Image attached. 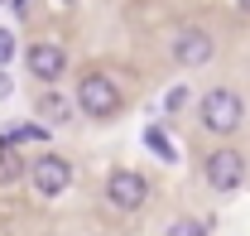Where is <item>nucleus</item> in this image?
Listing matches in <instances>:
<instances>
[{
  "label": "nucleus",
  "instance_id": "7",
  "mask_svg": "<svg viewBox=\"0 0 250 236\" xmlns=\"http://www.w3.org/2000/svg\"><path fill=\"white\" fill-rule=\"evenodd\" d=\"M24 68H29V77H39L43 87H53L62 72H67V53H62L58 44H48V39H39L24 48Z\"/></svg>",
  "mask_w": 250,
  "mask_h": 236
},
{
  "label": "nucleus",
  "instance_id": "16",
  "mask_svg": "<svg viewBox=\"0 0 250 236\" xmlns=\"http://www.w3.org/2000/svg\"><path fill=\"white\" fill-rule=\"evenodd\" d=\"M236 10H241V15H250V0H236Z\"/></svg>",
  "mask_w": 250,
  "mask_h": 236
},
{
  "label": "nucleus",
  "instance_id": "17",
  "mask_svg": "<svg viewBox=\"0 0 250 236\" xmlns=\"http://www.w3.org/2000/svg\"><path fill=\"white\" fill-rule=\"evenodd\" d=\"M58 5H72V0H58Z\"/></svg>",
  "mask_w": 250,
  "mask_h": 236
},
{
  "label": "nucleus",
  "instance_id": "2",
  "mask_svg": "<svg viewBox=\"0 0 250 236\" xmlns=\"http://www.w3.org/2000/svg\"><path fill=\"white\" fill-rule=\"evenodd\" d=\"M72 106H77L82 116H92V120H116L121 106H125V96L101 68H92V72L77 77V101H72Z\"/></svg>",
  "mask_w": 250,
  "mask_h": 236
},
{
  "label": "nucleus",
  "instance_id": "6",
  "mask_svg": "<svg viewBox=\"0 0 250 236\" xmlns=\"http://www.w3.org/2000/svg\"><path fill=\"white\" fill-rule=\"evenodd\" d=\"M106 203L121 207V212H140L149 203V178L135 174V169H111L106 174Z\"/></svg>",
  "mask_w": 250,
  "mask_h": 236
},
{
  "label": "nucleus",
  "instance_id": "11",
  "mask_svg": "<svg viewBox=\"0 0 250 236\" xmlns=\"http://www.w3.org/2000/svg\"><path fill=\"white\" fill-rule=\"evenodd\" d=\"M0 140H5V145H29V140H48V125L29 120V125H15V130H5Z\"/></svg>",
  "mask_w": 250,
  "mask_h": 236
},
{
  "label": "nucleus",
  "instance_id": "8",
  "mask_svg": "<svg viewBox=\"0 0 250 236\" xmlns=\"http://www.w3.org/2000/svg\"><path fill=\"white\" fill-rule=\"evenodd\" d=\"M34 120H39V125H48V130H58V125H67V120H72V101H67L62 92L48 87L39 101H34Z\"/></svg>",
  "mask_w": 250,
  "mask_h": 236
},
{
  "label": "nucleus",
  "instance_id": "9",
  "mask_svg": "<svg viewBox=\"0 0 250 236\" xmlns=\"http://www.w3.org/2000/svg\"><path fill=\"white\" fill-rule=\"evenodd\" d=\"M24 169H29V164L20 159V149L0 140V183H20V178H24Z\"/></svg>",
  "mask_w": 250,
  "mask_h": 236
},
{
  "label": "nucleus",
  "instance_id": "18",
  "mask_svg": "<svg viewBox=\"0 0 250 236\" xmlns=\"http://www.w3.org/2000/svg\"><path fill=\"white\" fill-rule=\"evenodd\" d=\"M0 5H5V0H0Z\"/></svg>",
  "mask_w": 250,
  "mask_h": 236
},
{
  "label": "nucleus",
  "instance_id": "15",
  "mask_svg": "<svg viewBox=\"0 0 250 236\" xmlns=\"http://www.w3.org/2000/svg\"><path fill=\"white\" fill-rule=\"evenodd\" d=\"M10 92H15V82H10V72H0V101H5Z\"/></svg>",
  "mask_w": 250,
  "mask_h": 236
},
{
  "label": "nucleus",
  "instance_id": "4",
  "mask_svg": "<svg viewBox=\"0 0 250 236\" xmlns=\"http://www.w3.org/2000/svg\"><path fill=\"white\" fill-rule=\"evenodd\" d=\"M202 178H207V188H217V193H236V188L246 183V159H241V149L217 145L202 159Z\"/></svg>",
  "mask_w": 250,
  "mask_h": 236
},
{
  "label": "nucleus",
  "instance_id": "12",
  "mask_svg": "<svg viewBox=\"0 0 250 236\" xmlns=\"http://www.w3.org/2000/svg\"><path fill=\"white\" fill-rule=\"evenodd\" d=\"M188 106H192V92H188V87H168V96H164V111H168V116H183Z\"/></svg>",
  "mask_w": 250,
  "mask_h": 236
},
{
  "label": "nucleus",
  "instance_id": "3",
  "mask_svg": "<svg viewBox=\"0 0 250 236\" xmlns=\"http://www.w3.org/2000/svg\"><path fill=\"white\" fill-rule=\"evenodd\" d=\"M24 178H29V188L39 198H62V193L72 188V164H67L62 154H53V149H43V154L29 159Z\"/></svg>",
  "mask_w": 250,
  "mask_h": 236
},
{
  "label": "nucleus",
  "instance_id": "14",
  "mask_svg": "<svg viewBox=\"0 0 250 236\" xmlns=\"http://www.w3.org/2000/svg\"><path fill=\"white\" fill-rule=\"evenodd\" d=\"M20 53V44H15V29H5L0 24V68H10V58Z\"/></svg>",
  "mask_w": 250,
  "mask_h": 236
},
{
  "label": "nucleus",
  "instance_id": "10",
  "mask_svg": "<svg viewBox=\"0 0 250 236\" xmlns=\"http://www.w3.org/2000/svg\"><path fill=\"white\" fill-rule=\"evenodd\" d=\"M145 145L154 149V154L164 159V164H173V159H178V149H173V140H168V135H164L159 125H145Z\"/></svg>",
  "mask_w": 250,
  "mask_h": 236
},
{
  "label": "nucleus",
  "instance_id": "13",
  "mask_svg": "<svg viewBox=\"0 0 250 236\" xmlns=\"http://www.w3.org/2000/svg\"><path fill=\"white\" fill-rule=\"evenodd\" d=\"M168 236H207V222H197V217H178V222H168Z\"/></svg>",
  "mask_w": 250,
  "mask_h": 236
},
{
  "label": "nucleus",
  "instance_id": "5",
  "mask_svg": "<svg viewBox=\"0 0 250 236\" xmlns=\"http://www.w3.org/2000/svg\"><path fill=\"white\" fill-rule=\"evenodd\" d=\"M168 53H173V63L178 68H207V63L217 58V39L202 29V24H183V29L173 34V44H168Z\"/></svg>",
  "mask_w": 250,
  "mask_h": 236
},
{
  "label": "nucleus",
  "instance_id": "1",
  "mask_svg": "<svg viewBox=\"0 0 250 236\" xmlns=\"http://www.w3.org/2000/svg\"><path fill=\"white\" fill-rule=\"evenodd\" d=\"M197 120H202L207 135H231V130H241V120H246V101H241V92H236V87L202 92V96H197Z\"/></svg>",
  "mask_w": 250,
  "mask_h": 236
}]
</instances>
